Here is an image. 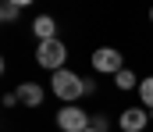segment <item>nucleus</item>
Returning a JSON list of instances; mask_svg holds the SVG:
<instances>
[{
    "label": "nucleus",
    "mask_w": 153,
    "mask_h": 132,
    "mask_svg": "<svg viewBox=\"0 0 153 132\" xmlns=\"http://www.w3.org/2000/svg\"><path fill=\"white\" fill-rule=\"evenodd\" d=\"M50 86H53V96H57L61 104H75L78 96H85V79H82V75H75L71 68H61V72H53Z\"/></svg>",
    "instance_id": "obj_1"
},
{
    "label": "nucleus",
    "mask_w": 153,
    "mask_h": 132,
    "mask_svg": "<svg viewBox=\"0 0 153 132\" xmlns=\"http://www.w3.org/2000/svg\"><path fill=\"white\" fill-rule=\"evenodd\" d=\"M36 61H39V68L61 72V68H64V61H68V46L61 43V40H46V43L36 46Z\"/></svg>",
    "instance_id": "obj_2"
},
{
    "label": "nucleus",
    "mask_w": 153,
    "mask_h": 132,
    "mask_svg": "<svg viewBox=\"0 0 153 132\" xmlns=\"http://www.w3.org/2000/svg\"><path fill=\"white\" fill-rule=\"evenodd\" d=\"M89 61H93L96 75H117V72L125 68V57H121V50H117V46H96Z\"/></svg>",
    "instance_id": "obj_3"
},
{
    "label": "nucleus",
    "mask_w": 153,
    "mask_h": 132,
    "mask_svg": "<svg viewBox=\"0 0 153 132\" xmlns=\"http://www.w3.org/2000/svg\"><path fill=\"white\" fill-rule=\"evenodd\" d=\"M89 111H82V107H75V104H64L61 111H57V129L61 132H85L89 129Z\"/></svg>",
    "instance_id": "obj_4"
},
{
    "label": "nucleus",
    "mask_w": 153,
    "mask_h": 132,
    "mask_svg": "<svg viewBox=\"0 0 153 132\" xmlns=\"http://www.w3.org/2000/svg\"><path fill=\"white\" fill-rule=\"evenodd\" d=\"M150 125V111L146 107H125L121 118H117V129L121 132H143Z\"/></svg>",
    "instance_id": "obj_5"
},
{
    "label": "nucleus",
    "mask_w": 153,
    "mask_h": 132,
    "mask_svg": "<svg viewBox=\"0 0 153 132\" xmlns=\"http://www.w3.org/2000/svg\"><path fill=\"white\" fill-rule=\"evenodd\" d=\"M14 96H18V104H25V107H39L46 93H43L39 82H22V86L14 89Z\"/></svg>",
    "instance_id": "obj_6"
},
{
    "label": "nucleus",
    "mask_w": 153,
    "mask_h": 132,
    "mask_svg": "<svg viewBox=\"0 0 153 132\" xmlns=\"http://www.w3.org/2000/svg\"><path fill=\"white\" fill-rule=\"evenodd\" d=\"M32 32H36L39 43H46V40H57V22L50 18V14H39L36 22H32Z\"/></svg>",
    "instance_id": "obj_7"
},
{
    "label": "nucleus",
    "mask_w": 153,
    "mask_h": 132,
    "mask_svg": "<svg viewBox=\"0 0 153 132\" xmlns=\"http://www.w3.org/2000/svg\"><path fill=\"white\" fill-rule=\"evenodd\" d=\"M139 82H143V79H139L132 68H121V72L114 75V86H117V89H125V93H128V89H139Z\"/></svg>",
    "instance_id": "obj_8"
},
{
    "label": "nucleus",
    "mask_w": 153,
    "mask_h": 132,
    "mask_svg": "<svg viewBox=\"0 0 153 132\" xmlns=\"http://www.w3.org/2000/svg\"><path fill=\"white\" fill-rule=\"evenodd\" d=\"M139 100H143V107L150 111V118H153V75L139 82Z\"/></svg>",
    "instance_id": "obj_9"
},
{
    "label": "nucleus",
    "mask_w": 153,
    "mask_h": 132,
    "mask_svg": "<svg viewBox=\"0 0 153 132\" xmlns=\"http://www.w3.org/2000/svg\"><path fill=\"white\" fill-rule=\"evenodd\" d=\"M22 7H25V0H7V4H0V11H4V22H14V18L22 14Z\"/></svg>",
    "instance_id": "obj_10"
},
{
    "label": "nucleus",
    "mask_w": 153,
    "mask_h": 132,
    "mask_svg": "<svg viewBox=\"0 0 153 132\" xmlns=\"http://www.w3.org/2000/svg\"><path fill=\"white\" fill-rule=\"evenodd\" d=\"M89 129H96V132H107V129H111V122H107L103 114H93V118H89Z\"/></svg>",
    "instance_id": "obj_11"
},
{
    "label": "nucleus",
    "mask_w": 153,
    "mask_h": 132,
    "mask_svg": "<svg viewBox=\"0 0 153 132\" xmlns=\"http://www.w3.org/2000/svg\"><path fill=\"white\" fill-rule=\"evenodd\" d=\"M0 75H4V57H0Z\"/></svg>",
    "instance_id": "obj_12"
},
{
    "label": "nucleus",
    "mask_w": 153,
    "mask_h": 132,
    "mask_svg": "<svg viewBox=\"0 0 153 132\" xmlns=\"http://www.w3.org/2000/svg\"><path fill=\"white\" fill-rule=\"evenodd\" d=\"M0 22H4V11H0Z\"/></svg>",
    "instance_id": "obj_13"
},
{
    "label": "nucleus",
    "mask_w": 153,
    "mask_h": 132,
    "mask_svg": "<svg viewBox=\"0 0 153 132\" xmlns=\"http://www.w3.org/2000/svg\"><path fill=\"white\" fill-rule=\"evenodd\" d=\"M150 22H153V11H150Z\"/></svg>",
    "instance_id": "obj_14"
},
{
    "label": "nucleus",
    "mask_w": 153,
    "mask_h": 132,
    "mask_svg": "<svg viewBox=\"0 0 153 132\" xmlns=\"http://www.w3.org/2000/svg\"><path fill=\"white\" fill-rule=\"evenodd\" d=\"M85 132H96V129H85Z\"/></svg>",
    "instance_id": "obj_15"
}]
</instances>
